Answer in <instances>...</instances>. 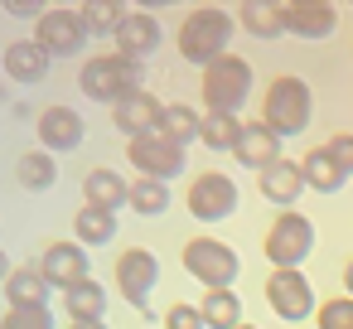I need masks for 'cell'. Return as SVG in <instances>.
I'll return each mask as SVG.
<instances>
[{
  "label": "cell",
  "instance_id": "cell-23",
  "mask_svg": "<svg viewBox=\"0 0 353 329\" xmlns=\"http://www.w3.org/2000/svg\"><path fill=\"white\" fill-rule=\"evenodd\" d=\"M63 310H68V319H107V290H102V281H78V286H68L63 290Z\"/></svg>",
  "mask_w": 353,
  "mask_h": 329
},
{
  "label": "cell",
  "instance_id": "cell-19",
  "mask_svg": "<svg viewBox=\"0 0 353 329\" xmlns=\"http://www.w3.org/2000/svg\"><path fill=\"white\" fill-rule=\"evenodd\" d=\"M256 184H261V199H271L276 208H295V199L305 194V175H300L295 160H276V165H266V170L256 175Z\"/></svg>",
  "mask_w": 353,
  "mask_h": 329
},
{
  "label": "cell",
  "instance_id": "cell-16",
  "mask_svg": "<svg viewBox=\"0 0 353 329\" xmlns=\"http://www.w3.org/2000/svg\"><path fill=\"white\" fill-rule=\"evenodd\" d=\"M160 117H165V102H160L155 92H136V97H126L121 107H112V126H117L126 141H136V136H145V131H160Z\"/></svg>",
  "mask_w": 353,
  "mask_h": 329
},
{
  "label": "cell",
  "instance_id": "cell-29",
  "mask_svg": "<svg viewBox=\"0 0 353 329\" xmlns=\"http://www.w3.org/2000/svg\"><path fill=\"white\" fill-rule=\"evenodd\" d=\"M170 199H174L170 184H160V179H141V175H136L131 189H126V203H131L141 218H160V213L170 208Z\"/></svg>",
  "mask_w": 353,
  "mask_h": 329
},
{
  "label": "cell",
  "instance_id": "cell-8",
  "mask_svg": "<svg viewBox=\"0 0 353 329\" xmlns=\"http://www.w3.org/2000/svg\"><path fill=\"white\" fill-rule=\"evenodd\" d=\"M237 179L232 175H223V170H203L194 184H189V194H184V208L199 218V223H223V218H232L237 213Z\"/></svg>",
  "mask_w": 353,
  "mask_h": 329
},
{
  "label": "cell",
  "instance_id": "cell-33",
  "mask_svg": "<svg viewBox=\"0 0 353 329\" xmlns=\"http://www.w3.org/2000/svg\"><path fill=\"white\" fill-rule=\"evenodd\" d=\"M314 324L319 329H353V300L348 295H329L324 305H314Z\"/></svg>",
  "mask_w": 353,
  "mask_h": 329
},
{
  "label": "cell",
  "instance_id": "cell-27",
  "mask_svg": "<svg viewBox=\"0 0 353 329\" xmlns=\"http://www.w3.org/2000/svg\"><path fill=\"white\" fill-rule=\"evenodd\" d=\"M15 179H20L30 194H44V189H54V179H59V160H54L49 150H25L20 165H15Z\"/></svg>",
  "mask_w": 353,
  "mask_h": 329
},
{
  "label": "cell",
  "instance_id": "cell-32",
  "mask_svg": "<svg viewBox=\"0 0 353 329\" xmlns=\"http://www.w3.org/2000/svg\"><path fill=\"white\" fill-rule=\"evenodd\" d=\"M0 329H54V310L49 305H10L0 315Z\"/></svg>",
  "mask_w": 353,
  "mask_h": 329
},
{
  "label": "cell",
  "instance_id": "cell-26",
  "mask_svg": "<svg viewBox=\"0 0 353 329\" xmlns=\"http://www.w3.org/2000/svg\"><path fill=\"white\" fill-rule=\"evenodd\" d=\"M237 136H242V117H228V112H203V121H199V141H203L208 150L232 155Z\"/></svg>",
  "mask_w": 353,
  "mask_h": 329
},
{
  "label": "cell",
  "instance_id": "cell-12",
  "mask_svg": "<svg viewBox=\"0 0 353 329\" xmlns=\"http://www.w3.org/2000/svg\"><path fill=\"white\" fill-rule=\"evenodd\" d=\"M112 39H117V54H126V59H150L160 44H165V30H160V20L150 15V10H126L121 15V25L112 30Z\"/></svg>",
  "mask_w": 353,
  "mask_h": 329
},
{
  "label": "cell",
  "instance_id": "cell-7",
  "mask_svg": "<svg viewBox=\"0 0 353 329\" xmlns=\"http://www.w3.org/2000/svg\"><path fill=\"white\" fill-rule=\"evenodd\" d=\"M126 160L136 165V175L141 179H160V184H170L179 170H184V146L174 141V136H165V131H145V136H136V141H126Z\"/></svg>",
  "mask_w": 353,
  "mask_h": 329
},
{
  "label": "cell",
  "instance_id": "cell-2",
  "mask_svg": "<svg viewBox=\"0 0 353 329\" xmlns=\"http://www.w3.org/2000/svg\"><path fill=\"white\" fill-rule=\"evenodd\" d=\"M232 44V15L218 10V6H199L179 20V59L194 63V68H208L228 54Z\"/></svg>",
  "mask_w": 353,
  "mask_h": 329
},
{
  "label": "cell",
  "instance_id": "cell-15",
  "mask_svg": "<svg viewBox=\"0 0 353 329\" xmlns=\"http://www.w3.org/2000/svg\"><path fill=\"white\" fill-rule=\"evenodd\" d=\"M39 271H44V281L54 286V290H68V286H78V281H88V247H78V242H54V247H44V257H39Z\"/></svg>",
  "mask_w": 353,
  "mask_h": 329
},
{
  "label": "cell",
  "instance_id": "cell-21",
  "mask_svg": "<svg viewBox=\"0 0 353 329\" xmlns=\"http://www.w3.org/2000/svg\"><path fill=\"white\" fill-rule=\"evenodd\" d=\"M237 20H242V25H247V34H256V39H281V34H285L281 0H242Z\"/></svg>",
  "mask_w": 353,
  "mask_h": 329
},
{
  "label": "cell",
  "instance_id": "cell-14",
  "mask_svg": "<svg viewBox=\"0 0 353 329\" xmlns=\"http://www.w3.org/2000/svg\"><path fill=\"white\" fill-rule=\"evenodd\" d=\"M281 20H285V34L295 39H329L339 25L329 0H290V6H281Z\"/></svg>",
  "mask_w": 353,
  "mask_h": 329
},
{
  "label": "cell",
  "instance_id": "cell-24",
  "mask_svg": "<svg viewBox=\"0 0 353 329\" xmlns=\"http://www.w3.org/2000/svg\"><path fill=\"white\" fill-rule=\"evenodd\" d=\"M126 179L117 175V170H92L88 179H83V194H88V203L92 208H107V213H117L121 203H126Z\"/></svg>",
  "mask_w": 353,
  "mask_h": 329
},
{
  "label": "cell",
  "instance_id": "cell-17",
  "mask_svg": "<svg viewBox=\"0 0 353 329\" xmlns=\"http://www.w3.org/2000/svg\"><path fill=\"white\" fill-rule=\"evenodd\" d=\"M49 54H44V44L39 39H15V44H6L0 49V68H6V78H15V83H44L49 78Z\"/></svg>",
  "mask_w": 353,
  "mask_h": 329
},
{
  "label": "cell",
  "instance_id": "cell-13",
  "mask_svg": "<svg viewBox=\"0 0 353 329\" xmlns=\"http://www.w3.org/2000/svg\"><path fill=\"white\" fill-rule=\"evenodd\" d=\"M83 136H88V126H83V117L73 112V107H44L39 112V150H49V155H68V150H78L83 146Z\"/></svg>",
  "mask_w": 353,
  "mask_h": 329
},
{
  "label": "cell",
  "instance_id": "cell-5",
  "mask_svg": "<svg viewBox=\"0 0 353 329\" xmlns=\"http://www.w3.org/2000/svg\"><path fill=\"white\" fill-rule=\"evenodd\" d=\"M261 252H266V261H271L276 271H300L305 257L314 252V223H310L300 208H281L276 223L266 228Z\"/></svg>",
  "mask_w": 353,
  "mask_h": 329
},
{
  "label": "cell",
  "instance_id": "cell-40",
  "mask_svg": "<svg viewBox=\"0 0 353 329\" xmlns=\"http://www.w3.org/2000/svg\"><path fill=\"white\" fill-rule=\"evenodd\" d=\"M237 329H256V324H247V319H242V324H237Z\"/></svg>",
  "mask_w": 353,
  "mask_h": 329
},
{
  "label": "cell",
  "instance_id": "cell-37",
  "mask_svg": "<svg viewBox=\"0 0 353 329\" xmlns=\"http://www.w3.org/2000/svg\"><path fill=\"white\" fill-rule=\"evenodd\" d=\"M68 329H107V319H68Z\"/></svg>",
  "mask_w": 353,
  "mask_h": 329
},
{
  "label": "cell",
  "instance_id": "cell-22",
  "mask_svg": "<svg viewBox=\"0 0 353 329\" xmlns=\"http://www.w3.org/2000/svg\"><path fill=\"white\" fill-rule=\"evenodd\" d=\"M73 232H78V237H73L78 247H107V242L117 237V213L83 203V208H78V218H73Z\"/></svg>",
  "mask_w": 353,
  "mask_h": 329
},
{
  "label": "cell",
  "instance_id": "cell-11",
  "mask_svg": "<svg viewBox=\"0 0 353 329\" xmlns=\"http://www.w3.org/2000/svg\"><path fill=\"white\" fill-rule=\"evenodd\" d=\"M266 300L271 310L285 319V324H300V319H314V286L305 281V271H271L266 276Z\"/></svg>",
  "mask_w": 353,
  "mask_h": 329
},
{
  "label": "cell",
  "instance_id": "cell-28",
  "mask_svg": "<svg viewBox=\"0 0 353 329\" xmlns=\"http://www.w3.org/2000/svg\"><path fill=\"white\" fill-rule=\"evenodd\" d=\"M300 175H305V189H314V194H339V189H343V170L329 160L324 146L300 160Z\"/></svg>",
  "mask_w": 353,
  "mask_h": 329
},
{
  "label": "cell",
  "instance_id": "cell-36",
  "mask_svg": "<svg viewBox=\"0 0 353 329\" xmlns=\"http://www.w3.org/2000/svg\"><path fill=\"white\" fill-rule=\"evenodd\" d=\"M6 10H10V15H25V20H39V15H44V6H39V0H10Z\"/></svg>",
  "mask_w": 353,
  "mask_h": 329
},
{
  "label": "cell",
  "instance_id": "cell-31",
  "mask_svg": "<svg viewBox=\"0 0 353 329\" xmlns=\"http://www.w3.org/2000/svg\"><path fill=\"white\" fill-rule=\"evenodd\" d=\"M78 15H83V30H88V34H112V30L121 25L126 6H121V0H88Z\"/></svg>",
  "mask_w": 353,
  "mask_h": 329
},
{
  "label": "cell",
  "instance_id": "cell-38",
  "mask_svg": "<svg viewBox=\"0 0 353 329\" xmlns=\"http://www.w3.org/2000/svg\"><path fill=\"white\" fill-rule=\"evenodd\" d=\"M6 276H10V257L0 252V286H6Z\"/></svg>",
  "mask_w": 353,
  "mask_h": 329
},
{
  "label": "cell",
  "instance_id": "cell-9",
  "mask_svg": "<svg viewBox=\"0 0 353 329\" xmlns=\"http://www.w3.org/2000/svg\"><path fill=\"white\" fill-rule=\"evenodd\" d=\"M160 281V257L150 247H126L117 257V290L126 295L131 310H141V319H150V290Z\"/></svg>",
  "mask_w": 353,
  "mask_h": 329
},
{
  "label": "cell",
  "instance_id": "cell-1",
  "mask_svg": "<svg viewBox=\"0 0 353 329\" xmlns=\"http://www.w3.org/2000/svg\"><path fill=\"white\" fill-rule=\"evenodd\" d=\"M78 88H83V97H92V102L121 107L126 97L145 92V63H141V59H126V54H97V59L83 63Z\"/></svg>",
  "mask_w": 353,
  "mask_h": 329
},
{
  "label": "cell",
  "instance_id": "cell-10",
  "mask_svg": "<svg viewBox=\"0 0 353 329\" xmlns=\"http://www.w3.org/2000/svg\"><path fill=\"white\" fill-rule=\"evenodd\" d=\"M34 39L44 44V54L49 59H73V54H83V44L92 39L88 30H83V15L78 10H44L39 20H34Z\"/></svg>",
  "mask_w": 353,
  "mask_h": 329
},
{
  "label": "cell",
  "instance_id": "cell-30",
  "mask_svg": "<svg viewBox=\"0 0 353 329\" xmlns=\"http://www.w3.org/2000/svg\"><path fill=\"white\" fill-rule=\"evenodd\" d=\"M199 121H203V112H194L189 102H170L165 117H160V131L174 136L179 146H189V141H199Z\"/></svg>",
  "mask_w": 353,
  "mask_h": 329
},
{
  "label": "cell",
  "instance_id": "cell-39",
  "mask_svg": "<svg viewBox=\"0 0 353 329\" xmlns=\"http://www.w3.org/2000/svg\"><path fill=\"white\" fill-rule=\"evenodd\" d=\"M343 286H348V300H353V261L343 266Z\"/></svg>",
  "mask_w": 353,
  "mask_h": 329
},
{
  "label": "cell",
  "instance_id": "cell-6",
  "mask_svg": "<svg viewBox=\"0 0 353 329\" xmlns=\"http://www.w3.org/2000/svg\"><path fill=\"white\" fill-rule=\"evenodd\" d=\"M179 257H184V271L194 281H203V290H232V281L242 271L237 252L228 242H218V237H189Z\"/></svg>",
  "mask_w": 353,
  "mask_h": 329
},
{
  "label": "cell",
  "instance_id": "cell-34",
  "mask_svg": "<svg viewBox=\"0 0 353 329\" xmlns=\"http://www.w3.org/2000/svg\"><path fill=\"white\" fill-rule=\"evenodd\" d=\"M165 329H203V315H199V305H189V300H174V305L165 310Z\"/></svg>",
  "mask_w": 353,
  "mask_h": 329
},
{
  "label": "cell",
  "instance_id": "cell-35",
  "mask_svg": "<svg viewBox=\"0 0 353 329\" xmlns=\"http://www.w3.org/2000/svg\"><path fill=\"white\" fill-rule=\"evenodd\" d=\"M324 150H329V160H334V165L343 170V179H348V175H353V136H348V131H334V136L324 141Z\"/></svg>",
  "mask_w": 353,
  "mask_h": 329
},
{
  "label": "cell",
  "instance_id": "cell-25",
  "mask_svg": "<svg viewBox=\"0 0 353 329\" xmlns=\"http://www.w3.org/2000/svg\"><path fill=\"white\" fill-rule=\"evenodd\" d=\"M199 315H203V329H237L242 324V300H237V290H203Z\"/></svg>",
  "mask_w": 353,
  "mask_h": 329
},
{
  "label": "cell",
  "instance_id": "cell-3",
  "mask_svg": "<svg viewBox=\"0 0 353 329\" xmlns=\"http://www.w3.org/2000/svg\"><path fill=\"white\" fill-rule=\"evenodd\" d=\"M310 117H314V92H310V83L295 78V73L271 78L266 97H261V126H266L271 136H300V131L310 126Z\"/></svg>",
  "mask_w": 353,
  "mask_h": 329
},
{
  "label": "cell",
  "instance_id": "cell-4",
  "mask_svg": "<svg viewBox=\"0 0 353 329\" xmlns=\"http://www.w3.org/2000/svg\"><path fill=\"white\" fill-rule=\"evenodd\" d=\"M199 97H203V112H228V117H237L242 102L252 97V63L237 59V54H223L218 63L203 68Z\"/></svg>",
  "mask_w": 353,
  "mask_h": 329
},
{
  "label": "cell",
  "instance_id": "cell-18",
  "mask_svg": "<svg viewBox=\"0 0 353 329\" xmlns=\"http://www.w3.org/2000/svg\"><path fill=\"white\" fill-rule=\"evenodd\" d=\"M232 160L261 175L266 165L281 160V136H271L261 121H242V136H237V146H232Z\"/></svg>",
  "mask_w": 353,
  "mask_h": 329
},
{
  "label": "cell",
  "instance_id": "cell-20",
  "mask_svg": "<svg viewBox=\"0 0 353 329\" xmlns=\"http://www.w3.org/2000/svg\"><path fill=\"white\" fill-rule=\"evenodd\" d=\"M49 281H44V271H39V261H25V266H10V276H6V300L10 305H49Z\"/></svg>",
  "mask_w": 353,
  "mask_h": 329
}]
</instances>
